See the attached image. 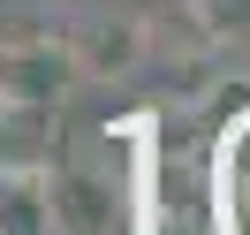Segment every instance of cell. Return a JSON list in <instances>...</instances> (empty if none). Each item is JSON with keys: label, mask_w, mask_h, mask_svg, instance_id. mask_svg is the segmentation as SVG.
Segmentation results:
<instances>
[{"label": "cell", "mask_w": 250, "mask_h": 235, "mask_svg": "<svg viewBox=\"0 0 250 235\" xmlns=\"http://www.w3.org/2000/svg\"><path fill=\"white\" fill-rule=\"evenodd\" d=\"M159 107H137L91 137H61L46 167L53 235H159Z\"/></svg>", "instance_id": "1"}, {"label": "cell", "mask_w": 250, "mask_h": 235, "mask_svg": "<svg viewBox=\"0 0 250 235\" xmlns=\"http://www.w3.org/2000/svg\"><path fill=\"white\" fill-rule=\"evenodd\" d=\"M61 46L76 61L83 91L137 84L144 76V8L137 0H76V8H61Z\"/></svg>", "instance_id": "2"}, {"label": "cell", "mask_w": 250, "mask_h": 235, "mask_svg": "<svg viewBox=\"0 0 250 235\" xmlns=\"http://www.w3.org/2000/svg\"><path fill=\"white\" fill-rule=\"evenodd\" d=\"M205 197H212V235H250V99L220 122V137H212Z\"/></svg>", "instance_id": "3"}, {"label": "cell", "mask_w": 250, "mask_h": 235, "mask_svg": "<svg viewBox=\"0 0 250 235\" xmlns=\"http://www.w3.org/2000/svg\"><path fill=\"white\" fill-rule=\"evenodd\" d=\"M83 84H76V61H68L61 31L53 38H16L0 46V99H38V107H68Z\"/></svg>", "instance_id": "4"}, {"label": "cell", "mask_w": 250, "mask_h": 235, "mask_svg": "<svg viewBox=\"0 0 250 235\" xmlns=\"http://www.w3.org/2000/svg\"><path fill=\"white\" fill-rule=\"evenodd\" d=\"M61 152V107H38V99H0V167L46 174Z\"/></svg>", "instance_id": "5"}, {"label": "cell", "mask_w": 250, "mask_h": 235, "mask_svg": "<svg viewBox=\"0 0 250 235\" xmlns=\"http://www.w3.org/2000/svg\"><path fill=\"white\" fill-rule=\"evenodd\" d=\"M0 235H53V197H46V174L0 167Z\"/></svg>", "instance_id": "6"}, {"label": "cell", "mask_w": 250, "mask_h": 235, "mask_svg": "<svg viewBox=\"0 0 250 235\" xmlns=\"http://www.w3.org/2000/svg\"><path fill=\"white\" fill-rule=\"evenodd\" d=\"M189 8H197V23L228 46V61L250 46V0H189Z\"/></svg>", "instance_id": "7"}]
</instances>
